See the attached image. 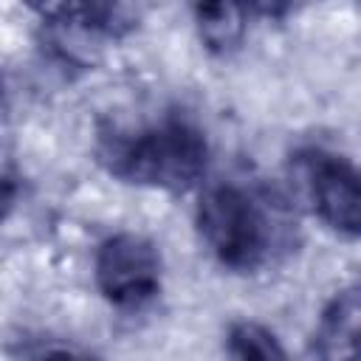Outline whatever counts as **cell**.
I'll return each mask as SVG.
<instances>
[{"label":"cell","mask_w":361,"mask_h":361,"mask_svg":"<svg viewBox=\"0 0 361 361\" xmlns=\"http://www.w3.org/2000/svg\"><path fill=\"white\" fill-rule=\"evenodd\" d=\"M358 288L338 290L322 310L313 330V355L319 361H358Z\"/></svg>","instance_id":"cell-6"},{"label":"cell","mask_w":361,"mask_h":361,"mask_svg":"<svg viewBox=\"0 0 361 361\" xmlns=\"http://www.w3.org/2000/svg\"><path fill=\"white\" fill-rule=\"evenodd\" d=\"M290 178L299 200L327 228L355 237L361 223V183L350 158L327 147H302L290 155Z\"/></svg>","instance_id":"cell-3"},{"label":"cell","mask_w":361,"mask_h":361,"mask_svg":"<svg viewBox=\"0 0 361 361\" xmlns=\"http://www.w3.org/2000/svg\"><path fill=\"white\" fill-rule=\"evenodd\" d=\"M96 158L124 183L180 195L203 180L209 166V141L195 121L183 116H164L161 121L138 130H102Z\"/></svg>","instance_id":"cell-1"},{"label":"cell","mask_w":361,"mask_h":361,"mask_svg":"<svg viewBox=\"0 0 361 361\" xmlns=\"http://www.w3.org/2000/svg\"><path fill=\"white\" fill-rule=\"evenodd\" d=\"M161 254L144 234L121 231L99 243L93 276L102 296L124 310L144 307L161 290Z\"/></svg>","instance_id":"cell-4"},{"label":"cell","mask_w":361,"mask_h":361,"mask_svg":"<svg viewBox=\"0 0 361 361\" xmlns=\"http://www.w3.org/2000/svg\"><path fill=\"white\" fill-rule=\"evenodd\" d=\"M138 14L127 6H48L42 8L45 45L68 65H90L104 42L121 39L135 28Z\"/></svg>","instance_id":"cell-5"},{"label":"cell","mask_w":361,"mask_h":361,"mask_svg":"<svg viewBox=\"0 0 361 361\" xmlns=\"http://www.w3.org/2000/svg\"><path fill=\"white\" fill-rule=\"evenodd\" d=\"M228 361H288L279 338L259 322H234L226 336Z\"/></svg>","instance_id":"cell-8"},{"label":"cell","mask_w":361,"mask_h":361,"mask_svg":"<svg viewBox=\"0 0 361 361\" xmlns=\"http://www.w3.org/2000/svg\"><path fill=\"white\" fill-rule=\"evenodd\" d=\"M17 189H20L17 166L8 155V149L0 144V223L6 220V214L11 212V206L17 200Z\"/></svg>","instance_id":"cell-9"},{"label":"cell","mask_w":361,"mask_h":361,"mask_svg":"<svg viewBox=\"0 0 361 361\" xmlns=\"http://www.w3.org/2000/svg\"><path fill=\"white\" fill-rule=\"evenodd\" d=\"M195 28L203 39V45L212 54H231L248 28V8L234 3H206L195 6Z\"/></svg>","instance_id":"cell-7"},{"label":"cell","mask_w":361,"mask_h":361,"mask_svg":"<svg viewBox=\"0 0 361 361\" xmlns=\"http://www.w3.org/2000/svg\"><path fill=\"white\" fill-rule=\"evenodd\" d=\"M28 361H96V358L71 344H51V347H39L37 353H31Z\"/></svg>","instance_id":"cell-10"},{"label":"cell","mask_w":361,"mask_h":361,"mask_svg":"<svg viewBox=\"0 0 361 361\" xmlns=\"http://www.w3.org/2000/svg\"><path fill=\"white\" fill-rule=\"evenodd\" d=\"M288 228L276 200L245 183H217L197 203L200 240L223 268L237 274L265 268L288 245Z\"/></svg>","instance_id":"cell-2"}]
</instances>
